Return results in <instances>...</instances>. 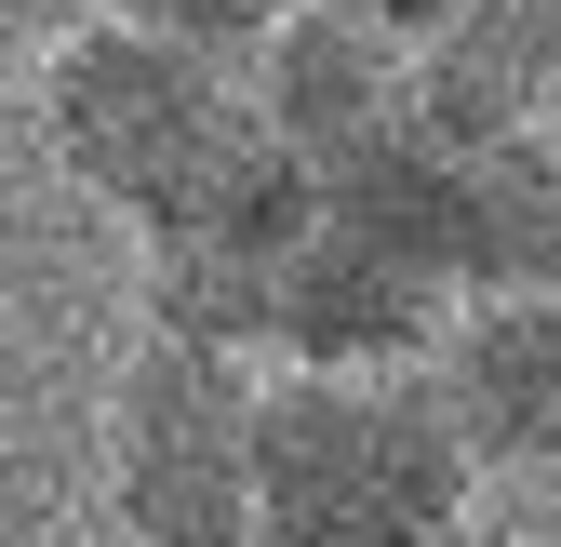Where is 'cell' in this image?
<instances>
[{"instance_id":"obj_1","label":"cell","mask_w":561,"mask_h":547,"mask_svg":"<svg viewBox=\"0 0 561 547\" xmlns=\"http://www.w3.org/2000/svg\"><path fill=\"white\" fill-rule=\"evenodd\" d=\"M468 481L481 467L414 361H375V374L267 361L228 547H455Z\"/></svg>"},{"instance_id":"obj_2","label":"cell","mask_w":561,"mask_h":547,"mask_svg":"<svg viewBox=\"0 0 561 547\" xmlns=\"http://www.w3.org/2000/svg\"><path fill=\"white\" fill-rule=\"evenodd\" d=\"M41 133H54V161L81 174L134 241L174 228V214H201L215 187H241L267 161V120H254L241 54L121 27V14H67L41 40Z\"/></svg>"},{"instance_id":"obj_3","label":"cell","mask_w":561,"mask_h":547,"mask_svg":"<svg viewBox=\"0 0 561 547\" xmlns=\"http://www.w3.org/2000/svg\"><path fill=\"white\" fill-rule=\"evenodd\" d=\"M254 387L267 361L187 348V334H134L94 415L107 521L134 547H228L241 534V467H254Z\"/></svg>"},{"instance_id":"obj_4","label":"cell","mask_w":561,"mask_h":547,"mask_svg":"<svg viewBox=\"0 0 561 547\" xmlns=\"http://www.w3.org/2000/svg\"><path fill=\"white\" fill-rule=\"evenodd\" d=\"M455 321V281L401 228L347 214V200L308 187L295 241L267 267V361H334V374H375V361H428V334Z\"/></svg>"},{"instance_id":"obj_5","label":"cell","mask_w":561,"mask_h":547,"mask_svg":"<svg viewBox=\"0 0 561 547\" xmlns=\"http://www.w3.org/2000/svg\"><path fill=\"white\" fill-rule=\"evenodd\" d=\"M414 374L442 387L468 467H561V267L508 294H455Z\"/></svg>"},{"instance_id":"obj_6","label":"cell","mask_w":561,"mask_h":547,"mask_svg":"<svg viewBox=\"0 0 561 547\" xmlns=\"http://www.w3.org/2000/svg\"><path fill=\"white\" fill-rule=\"evenodd\" d=\"M241 81H254V120H267V148H295V161H334L347 133H375L414 81V40L375 27L362 0H280V14L241 40Z\"/></svg>"},{"instance_id":"obj_7","label":"cell","mask_w":561,"mask_h":547,"mask_svg":"<svg viewBox=\"0 0 561 547\" xmlns=\"http://www.w3.org/2000/svg\"><path fill=\"white\" fill-rule=\"evenodd\" d=\"M442 267H455V294H508V281L561 267V148H548V120L442 133Z\"/></svg>"},{"instance_id":"obj_8","label":"cell","mask_w":561,"mask_h":547,"mask_svg":"<svg viewBox=\"0 0 561 547\" xmlns=\"http://www.w3.org/2000/svg\"><path fill=\"white\" fill-rule=\"evenodd\" d=\"M561 107V0H468L414 40V120L442 133H522Z\"/></svg>"},{"instance_id":"obj_9","label":"cell","mask_w":561,"mask_h":547,"mask_svg":"<svg viewBox=\"0 0 561 547\" xmlns=\"http://www.w3.org/2000/svg\"><path fill=\"white\" fill-rule=\"evenodd\" d=\"M94 14H121V27H161V40H215V54H241L280 0H94Z\"/></svg>"},{"instance_id":"obj_10","label":"cell","mask_w":561,"mask_h":547,"mask_svg":"<svg viewBox=\"0 0 561 547\" xmlns=\"http://www.w3.org/2000/svg\"><path fill=\"white\" fill-rule=\"evenodd\" d=\"M67 14H94V0H0V67H14V54H41Z\"/></svg>"},{"instance_id":"obj_11","label":"cell","mask_w":561,"mask_h":547,"mask_svg":"<svg viewBox=\"0 0 561 547\" xmlns=\"http://www.w3.org/2000/svg\"><path fill=\"white\" fill-rule=\"evenodd\" d=\"M362 14H375V27H401V40H428L442 14H468V0H362Z\"/></svg>"}]
</instances>
